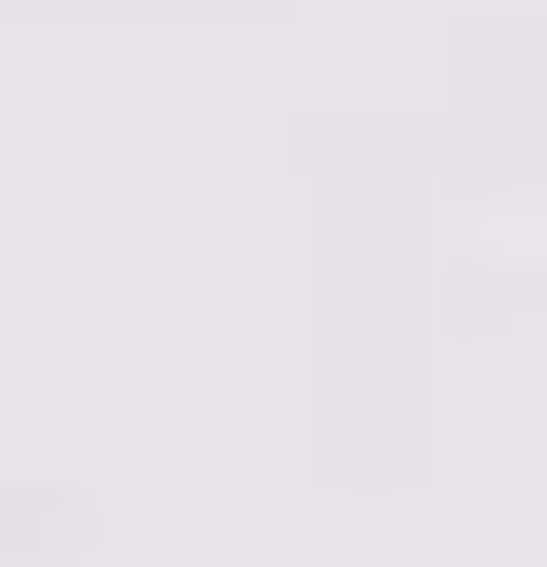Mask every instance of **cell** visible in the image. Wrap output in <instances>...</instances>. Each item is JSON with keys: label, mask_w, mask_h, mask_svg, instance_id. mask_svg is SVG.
Listing matches in <instances>:
<instances>
[]
</instances>
